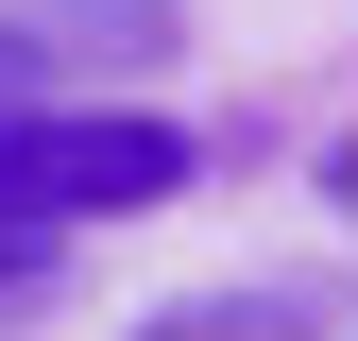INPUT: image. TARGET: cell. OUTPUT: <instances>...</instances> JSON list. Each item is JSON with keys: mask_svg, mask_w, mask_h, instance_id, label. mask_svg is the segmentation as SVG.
<instances>
[{"mask_svg": "<svg viewBox=\"0 0 358 341\" xmlns=\"http://www.w3.org/2000/svg\"><path fill=\"white\" fill-rule=\"evenodd\" d=\"M188 119H154V103H17L0 119V222H34V239H69V222H137V205L188 188Z\"/></svg>", "mask_w": 358, "mask_h": 341, "instance_id": "6da1fadb", "label": "cell"}, {"mask_svg": "<svg viewBox=\"0 0 358 341\" xmlns=\"http://www.w3.org/2000/svg\"><path fill=\"white\" fill-rule=\"evenodd\" d=\"M137 341H324V307H307V290H205V307H171Z\"/></svg>", "mask_w": 358, "mask_h": 341, "instance_id": "7a4b0ae2", "label": "cell"}, {"mask_svg": "<svg viewBox=\"0 0 358 341\" xmlns=\"http://www.w3.org/2000/svg\"><path fill=\"white\" fill-rule=\"evenodd\" d=\"M17 34H85V52H171V0H52Z\"/></svg>", "mask_w": 358, "mask_h": 341, "instance_id": "3957f363", "label": "cell"}, {"mask_svg": "<svg viewBox=\"0 0 358 341\" xmlns=\"http://www.w3.org/2000/svg\"><path fill=\"white\" fill-rule=\"evenodd\" d=\"M17 103H52V34H17V17H0V119H17Z\"/></svg>", "mask_w": 358, "mask_h": 341, "instance_id": "277c9868", "label": "cell"}, {"mask_svg": "<svg viewBox=\"0 0 358 341\" xmlns=\"http://www.w3.org/2000/svg\"><path fill=\"white\" fill-rule=\"evenodd\" d=\"M0 290H52V239L34 222H0Z\"/></svg>", "mask_w": 358, "mask_h": 341, "instance_id": "5b68a950", "label": "cell"}]
</instances>
